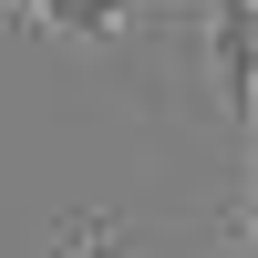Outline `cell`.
Instances as JSON below:
<instances>
[{"instance_id":"obj_1","label":"cell","mask_w":258,"mask_h":258,"mask_svg":"<svg viewBox=\"0 0 258 258\" xmlns=\"http://www.w3.org/2000/svg\"><path fill=\"white\" fill-rule=\"evenodd\" d=\"M248 21L258 0H207V103H217V124H248Z\"/></svg>"},{"instance_id":"obj_2","label":"cell","mask_w":258,"mask_h":258,"mask_svg":"<svg viewBox=\"0 0 258 258\" xmlns=\"http://www.w3.org/2000/svg\"><path fill=\"white\" fill-rule=\"evenodd\" d=\"M21 21H41V31H73V41H114V31H135V0H21Z\"/></svg>"},{"instance_id":"obj_3","label":"cell","mask_w":258,"mask_h":258,"mask_svg":"<svg viewBox=\"0 0 258 258\" xmlns=\"http://www.w3.org/2000/svg\"><path fill=\"white\" fill-rule=\"evenodd\" d=\"M114 248H124V227H103V217H83V227H73V248H62V258H114Z\"/></svg>"},{"instance_id":"obj_4","label":"cell","mask_w":258,"mask_h":258,"mask_svg":"<svg viewBox=\"0 0 258 258\" xmlns=\"http://www.w3.org/2000/svg\"><path fill=\"white\" fill-rule=\"evenodd\" d=\"M135 11H176V0H135Z\"/></svg>"},{"instance_id":"obj_5","label":"cell","mask_w":258,"mask_h":258,"mask_svg":"<svg viewBox=\"0 0 258 258\" xmlns=\"http://www.w3.org/2000/svg\"><path fill=\"white\" fill-rule=\"evenodd\" d=\"M0 21H21V0H0Z\"/></svg>"}]
</instances>
